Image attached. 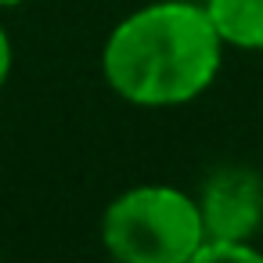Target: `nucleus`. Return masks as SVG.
<instances>
[{
	"label": "nucleus",
	"instance_id": "f03ea898",
	"mask_svg": "<svg viewBox=\"0 0 263 263\" xmlns=\"http://www.w3.org/2000/svg\"><path fill=\"white\" fill-rule=\"evenodd\" d=\"M202 238L198 198L170 184L130 187L101 216V241L123 263H191Z\"/></svg>",
	"mask_w": 263,
	"mask_h": 263
},
{
	"label": "nucleus",
	"instance_id": "423d86ee",
	"mask_svg": "<svg viewBox=\"0 0 263 263\" xmlns=\"http://www.w3.org/2000/svg\"><path fill=\"white\" fill-rule=\"evenodd\" d=\"M11 62H15V51H11V36L8 29L0 26V90H4L8 76H11Z\"/></svg>",
	"mask_w": 263,
	"mask_h": 263
},
{
	"label": "nucleus",
	"instance_id": "7ed1b4c3",
	"mask_svg": "<svg viewBox=\"0 0 263 263\" xmlns=\"http://www.w3.org/2000/svg\"><path fill=\"white\" fill-rule=\"evenodd\" d=\"M205 238L252 241L263 227V177L252 166H220L198 191Z\"/></svg>",
	"mask_w": 263,
	"mask_h": 263
},
{
	"label": "nucleus",
	"instance_id": "0eeeda50",
	"mask_svg": "<svg viewBox=\"0 0 263 263\" xmlns=\"http://www.w3.org/2000/svg\"><path fill=\"white\" fill-rule=\"evenodd\" d=\"M18 4H29V0H0V8H18Z\"/></svg>",
	"mask_w": 263,
	"mask_h": 263
},
{
	"label": "nucleus",
	"instance_id": "f257e3e1",
	"mask_svg": "<svg viewBox=\"0 0 263 263\" xmlns=\"http://www.w3.org/2000/svg\"><path fill=\"white\" fill-rule=\"evenodd\" d=\"M223 65V40L191 0H155L130 11L105 40L101 72L137 108H177L202 98Z\"/></svg>",
	"mask_w": 263,
	"mask_h": 263
},
{
	"label": "nucleus",
	"instance_id": "20e7f679",
	"mask_svg": "<svg viewBox=\"0 0 263 263\" xmlns=\"http://www.w3.org/2000/svg\"><path fill=\"white\" fill-rule=\"evenodd\" d=\"M223 47L263 51V0H202Z\"/></svg>",
	"mask_w": 263,
	"mask_h": 263
},
{
	"label": "nucleus",
	"instance_id": "39448f33",
	"mask_svg": "<svg viewBox=\"0 0 263 263\" xmlns=\"http://www.w3.org/2000/svg\"><path fill=\"white\" fill-rule=\"evenodd\" d=\"M216 259H241V263H259L263 252L252 245V241H241V238H202L198 252L191 263H216Z\"/></svg>",
	"mask_w": 263,
	"mask_h": 263
}]
</instances>
